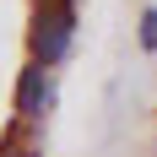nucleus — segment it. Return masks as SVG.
<instances>
[{"label":"nucleus","mask_w":157,"mask_h":157,"mask_svg":"<svg viewBox=\"0 0 157 157\" xmlns=\"http://www.w3.org/2000/svg\"><path fill=\"white\" fill-rule=\"evenodd\" d=\"M71 33H76V11L38 6V16H33V60L38 65H60L71 54Z\"/></svg>","instance_id":"f257e3e1"},{"label":"nucleus","mask_w":157,"mask_h":157,"mask_svg":"<svg viewBox=\"0 0 157 157\" xmlns=\"http://www.w3.org/2000/svg\"><path fill=\"white\" fill-rule=\"evenodd\" d=\"M6 157H16V152H6Z\"/></svg>","instance_id":"20e7f679"},{"label":"nucleus","mask_w":157,"mask_h":157,"mask_svg":"<svg viewBox=\"0 0 157 157\" xmlns=\"http://www.w3.org/2000/svg\"><path fill=\"white\" fill-rule=\"evenodd\" d=\"M141 44L157 54V11H146V16H141Z\"/></svg>","instance_id":"7ed1b4c3"},{"label":"nucleus","mask_w":157,"mask_h":157,"mask_svg":"<svg viewBox=\"0 0 157 157\" xmlns=\"http://www.w3.org/2000/svg\"><path fill=\"white\" fill-rule=\"evenodd\" d=\"M49 98H54L49 65H38V60H33L27 71H22V81H16V109H22V119H38V114H49Z\"/></svg>","instance_id":"f03ea898"}]
</instances>
